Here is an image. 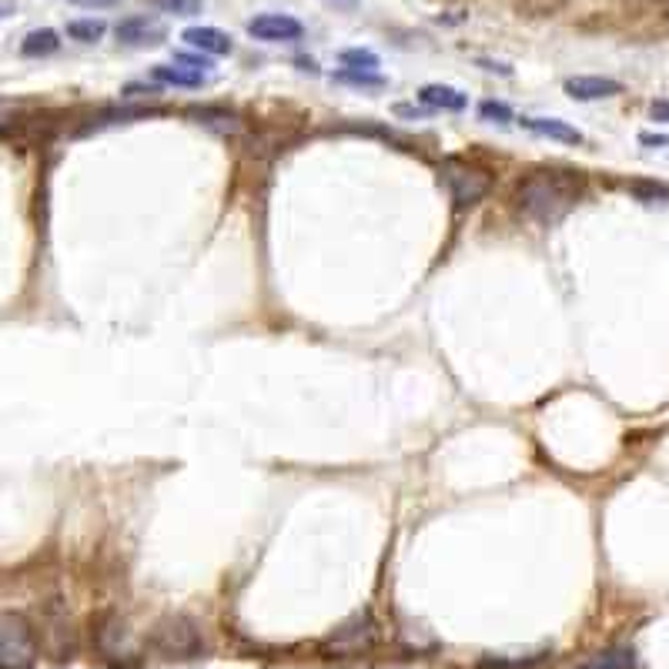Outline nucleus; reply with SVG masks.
<instances>
[{"label": "nucleus", "mask_w": 669, "mask_h": 669, "mask_svg": "<svg viewBox=\"0 0 669 669\" xmlns=\"http://www.w3.org/2000/svg\"><path fill=\"white\" fill-rule=\"evenodd\" d=\"M585 175L569 172V167H533L529 175L516 182V205L526 218L539 224L562 221L582 198Z\"/></svg>", "instance_id": "obj_1"}, {"label": "nucleus", "mask_w": 669, "mask_h": 669, "mask_svg": "<svg viewBox=\"0 0 669 669\" xmlns=\"http://www.w3.org/2000/svg\"><path fill=\"white\" fill-rule=\"evenodd\" d=\"M147 646L151 652H157L161 659H198L205 652V636H201V626L185 616V613H167L161 616L154 626H151V636H147Z\"/></svg>", "instance_id": "obj_2"}, {"label": "nucleus", "mask_w": 669, "mask_h": 669, "mask_svg": "<svg viewBox=\"0 0 669 669\" xmlns=\"http://www.w3.org/2000/svg\"><path fill=\"white\" fill-rule=\"evenodd\" d=\"M37 636L28 616L0 613V669H34Z\"/></svg>", "instance_id": "obj_3"}, {"label": "nucleus", "mask_w": 669, "mask_h": 669, "mask_svg": "<svg viewBox=\"0 0 669 669\" xmlns=\"http://www.w3.org/2000/svg\"><path fill=\"white\" fill-rule=\"evenodd\" d=\"M439 172H442V182H446V188H449V195H452V201L459 208L479 205L492 188V178L482 172V167L469 164L462 157H446Z\"/></svg>", "instance_id": "obj_4"}, {"label": "nucleus", "mask_w": 669, "mask_h": 669, "mask_svg": "<svg viewBox=\"0 0 669 669\" xmlns=\"http://www.w3.org/2000/svg\"><path fill=\"white\" fill-rule=\"evenodd\" d=\"M372 643H375V623H372V613L362 610V613L349 616L339 629H334L321 643V652H328V656H359V652L372 649Z\"/></svg>", "instance_id": "obj_5"}, {"label": "nucleus", "mask_w": 669, "mask_h": 669, "mask_svg": "<svg viewBox=\"0 0 669 669\" xmlns=\"http://www.w3.org/2000/svg\"><path fill=\"white\" fill-rule=\"evenodd\" d=\"M248 34L265 44H292V41H301L305 28L292 14H259L248 21Z\"/></svg>", "instance_id": "obj_6"}, {"label": "nucleus", "mask_w": 669, "mask_h": 669, "mask_svg": "<svg viewBox=\"0 0 669 669\" xmlns=\"http://www.w3.org/2000/svg\"><path fill=\"white\" fill-rule=\"evenodd\" d=\"M114 34L124 47H154L167 37V28L154 14H131L114 28Z\"/></svg>", "instance_id": "obj_7"}, {"label": "nucleus", "mask_w": 669, "mask_h": 669, "mask_svg": "<svg viewBox=\"0 0 669 669\" xmlns=\"http://www.w3.org/2000/svg\"><path fill=\"white\" fill-rule=\"evenodd\" d=\"M566 95L572 101H600V98H616L623 95V84L616 77H600V74H579L566 80Z\"/></svg>", "instance_id": "obj_8"}, {"label": "nucleus", "mask_w": 669, "mask_h": 669, "mask_svg": "<svg viewBox=\"0 0 669 669\" xmlns=\"http://www.w3.org/2000/svg\"><path fill=\"white\" fill-rule=\"evenodd\" d=\"M95 639H98V649H101L108 659H114V656H131V633H128L124 619L114 616V613L101 616Z\"/></svg>", "instance_id": "obj_9"}, {"label": "nucleus", "mask_w": 669, "mask_h": 669, "mask_svg": "<svg viewBox=\"0 0 669 669\" xmlns=\"http://www.w3.org/2000/svg\"><path fill=\"white\" fill-rule=\"evenodd\" d=\"M182 41H188V44H191L195 51H201L205 57H228V54L234 51L231 34H224V31H218V28H205V24L188 28V31L182 34Z\"/></svg>", "instance_id": "obj_10"}, {"label": "nucleus", "mask_w": 669, "mask_h": 669, "mask_svg": "<svg viewBox=\"0 0 669 669\" xmlns=\"http://www.w3.org/2000/svg\"><path fill=\"white\" fill-rule=\"evenodd\" d=\"M523 128L539 134V138H549V141H562V144H582V131L559 121V118H523Z\"/></svg>", "instance_id": "obj_11"}, {"label": "nucleus", "mask_w": 669, "mask_h": 669, "mask_svg": "<svg viewBox=\"0 0 669 669\" xmlns=\"http://www.w3.org/2000/svg\"><path fill=\"white\" fill-rule=\"evenodd\" d=\"M418 101L436 111H465L469 105V98L459 88H449V84H426V88L418 91Z\"/></svg>", "instance_id": "obj_12"}, {"label": "nucleus", "mask_w": 669, "mask_h": 669, "mask_svg": "<svg viewBox=\"0 0 669 669\" xmlns=\"http://www.w3.org/2000/svg\"><path fill=\"white\" fill-rule=\"evenodd\" d=\"M151 77L154 80H161V84H172V88H201L205 84V70H195V67H185V64H157L154 70H151Z\"/></svg>", "instance_id": "obj_13"}, {"label": "nucleus", "mask_w": 669, "mask_h": 669, "mask_svg": "<svg viewBox=\"0 0 669 669\" xmlns=\"http://www.w3.org/2000/svg\"><path fill=\"white\" fill-rule=\"evenodd\" d=\"M636 666V652L629 646H613L603 652H593L585 662H579L575 669H633Z\"/></svg>", "instance_id": "obj_14"}, {"label": "nucleus", "mask_w": 669, "mask_h": 669, "mask_svg": "<svg viewBox=\"0 0 669 669\" xmlns=\"http://www.w3.org/2000/svg\"><path fill=\"white\" fill-rule=\"evenodd\" d=\"M61 47V37H57V31H51V28H41V31H31L28 37H24V44H21V54L24 57H47V54H54Z\"/></svg>", "instance_id": "obj_15"}, {"label": "nucleus", "mask_w": 669, "mask_h": 669, "mask_svg": "<svg viewBox=\"0 0 669 669\" xmlns=\"http://www.w3.org/2000/svg\"><path fill=\"white\" fill-rule=\"evenodd\" d=\"M191 118H198V124H205V128H215L218 134H238L241 131V121L228 111H218V108H198V111H191Z\"/></svg>", "instance_id": "obj_16"}, {"label": "nucleus", "mask_w": 669, "mask_h": 669, "mask_svg": "<svg viewBox=\"0 0 669 669\" xmlns=\"http://www.w3.org/2000/svg\"><path fill=\"white\" fill-rule=\"evenodd\" d=\"M108 34V24L101 18H88V21H70L67 24V37L80 41V44H95Z\"/></svg>", "instance_id": "obj_17"}, {"label": "nucleus", "mask_w": 669, "mask_h": 669, "mask_svg": "<svg viewBox=\"0 0 669 669\" xmlns=\"http://www.w3.org/2000/svg\"><path fill=\"white\" fill-rule=\"evenodd\" d=\"M339 61L349 67V70H379V54L375 51H369V47H349V51H342L339 54Z\"/></svg>", "instance_id": "obj_18"}, {"label": "nucleus", "mask_w": 669, "mask_h": 669, "mask_svg": "<svg viewBox=\"0 0 669 669\" xmlns=\"http://www.w3.org/2000/svg\"><path fill=\"white\" fill-rule=\"evenodd\" d=\"M161 14H175V18H195L201 14V0H151Z\"/></svg>", "instance_id": "obj_19"}, {"label": "nucleus", "mask_w": 669, "mask_h": 669, "mask_svg": "<svg viewBox=\"0 0 669 669\" xmlns=\"http://www.w3.org/2000/svg\"><path fill=\"white\" fill-rule=\"evenodd\" d=\"M334 80H342V84H355V88H382L385 77L382 74H372V70H339L334 74Z\"/></svg>", "instance_id": "obj_20"}, {"label": "nucleus", "mask_w": 669, "mask_h": 669, "mask_svg": "<svg viewBox=\"0 0 669 669\" xmlns=\"http://www.w3.org/2000/svg\"><path fill=\"white\" fill-rule=\"evenodd\" d=\"M479 114L492 124H509L513 121V108L506 101H482L479 105Z\"/></svg>", "instance_id": "obj_21"}, {"label": "nucleus", "mask_w": 669, "mask_h": 669, "mask_svg": "<svg viewBox=\"0 0 669 669\" xmlns=\"http://www.w3.org/2000/svg\"><path fill=\"white\" fill-rule=\"evenodd\" d=\"M633 195L646 205H669V188L662 185H646V182H636L633 185Z\"/></svg>", "instance_id": "obj_22"}, {"label": "nucleus", "mask_w": 669, "mask_h": 669, "mask_svg": "<svg viewBox=\"0 0 669 669\" xmlns=\"http://www.w3.org/2000/svg\"><path fill=\"white\" fill-rule=\"evenodd\" d=\"M649 114H652V121L669 124V101H652V105H649Z\"/></svg>", "instance_id": "obj_23"}, {"label": "nucleus", "mask_w": 669, "mask_h": 669, "mask_svg": "<svg viewBox=\"0 0 669 669\" xmlns=\"http://www.w3.org/2000/svg\"><path fill=\"white\" fill-rule=\"evenodd\" d=\"M74 4H80V8H111V4H118V0H74Z\"/></svg>", "instance_id": "obj_24"}, {"label": "nucleus", "mask_w": 669, "mask_h": 669, "mask_svg": "<svg viewBox=\"0 0 669 669\" xmlns=\"http://www.w3.org/2000/svg\"><path fill=\"white\" fill-rule=\"evenodd\" d=\"M639 141L649 144V147H666V138H662V134H639Z\"/></svg>", "instance_id": "obj_25"}, {"label": "nucleus", "mask_w": 669, "mask_h": 669, "mask_svg": "<svg viewBox=\"0 0 669 669\" xmlns=\"http://www.w3.org/2000/svg\"><path fill=\"white\" fill-rule=\"evenodd\" d=\"M14 14V0H0V21Z\"/></svg>", "instance_id": "obj_26"}]
</instances>
